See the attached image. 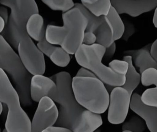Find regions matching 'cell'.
<instances>
[{
  "mask_svg": "<svg viewBox=\"0 0 157 132\" xmlns=\"http://www.w3.org/2000/svg\"><path fill=\"white\" fill-rule=\"evenodd\" d=\"M0 3L10 9L9 19L19 27H26L29 18L34 13H39L35 0H1Z\"/></svg>",
  "mask_w": 157,
  "mask_h": 132,
  "instance_id": "10",
  "label": "cell"
},
{
  "mask_svg": "<svg viewBox=\"0 0 157 132\" xmlns=\"http://www.w3.org/2000/svg\"><path fill=\"white\" fill-rule=\"evenodd\" d=\"M37 47L44 55L48 57L56 47L53 44L48 43L46 39L41 42H38Z\"/></svg>",
  "mask_w": 157,
  "mask_h": 132,
  "instance_id": "28",
  "label": "cell"
},
{
  "mask_svg": "<svg viewBox=\"0 0 157 132\" xmlns=\"http://www.w3.org/2000/svg\"><path fill=\"white\" fill-rule=\"evenodd\" d=\"M123 60L128 63V67L125 75V82L121 87L126 89L131 96L133 91L141 81V76L136 70L133 66L132 57L130 56H124L123 58Z\"/></svg>",
  "mask_w": 157,
  "mask_h": 132,
  "instance_id": "17",
  "label": "cell"
},
{
  "mask_svg": "<svg viewBox=\"0 0 157 132\" xmlns=\"http://www.w3.org/2000/svg\"><path fill=\"white\" fill-rule=\"evenodd\" d=\"M150 47L151 46L149 45L137 50H128L124 52L125 55L132 57L135 66L139 68L140 74L149 68H154L157 70V61L151 55Z\"/></svg>",
  "mask_w": 157,
  "mask_h": 132,
  "instance_id": "15",
  "label": "cell"
},
{
  "mask_svg": "<svg viewBox=\"0 0 157 132\" xmlns=\"http://www.w3.org/2000/svg\"><path fill=\"white\" fill-rule=\"evenodd\" d=\"M0 68L8 73L15 84L24 107L32 104L30 85L33 75L25 66L19 55L0 34Z\"/></svg>",
  "mask_w": 157,
  "mask_h": 132,
  "instance_id": "2",
  "label": "cell"
},
{
  "mask_svg": "<svg viewBox=\"0 0 157 132\" xmlns=\"http://www.w3.org/2000/svg\"><path fill=\"white\" fill-rule=\"evenodd\" d=\"M54 64L60 67L67 66L70 62V54L62 47H56L49 56Z\"/></svg>",
  "mask_w": 157,
  "mask_h": 132,
  "instance_id": "22",
  "label": "cell"
},
{
  "mask_svg": "<svg viewBox=\"0 0 157 132\" xmlns=\"http://www.w3.org/2000/svg\"><path fill=\"white\" fill-rule=\"evenodd\" d=\"M43 132H72L70 129L60 126H49L45 129Z\"/></svg>",
  "mask_w": 157,
  "mask_h": 132,
  "instance_id": "33",
  "label": "cell"
},
{
  "mask_svg": "<svg viewBox=\"0 0 157 132\" xmlns=\"http://www.w3.org/2000/svg\"><path fill=\"white\" fill-rule=\"evenodd\" d=\"M0 17L3 19L6 24L9 21L10 17L8 9L4 6H0Z\"/></svg>",
  "mask_w": 157,
  "mask_h": 132,
  "instance_id": "34",
  "label": "cell"
},
{
  "mask_svg": "<svg viewBox=\"0 0 157 132\" xmlns=\"http://www.w3.org/2000/svg\"><path fill=\"white\" fill-rule=\"evenodd\" d=\"M141 75V82L144 86L154 85L157 88V70L149 68L145 70Z\"/></svg>",
  "mask_w": 157,
  "mask_h": 132,
  "instance_id": "25",
  "label": "cell"
},
{
  "mask_svg": "<svg viewBox=\"0 0 157 132\" xmlns=\"http://www.w3.org/2000/svg\"><path fill=\"white\" fill-rule=\"evenodd\" d=\"M0 102L8 107V132H31V121L21 104L20 96L6 72L0 68Z\"/></svg>",
  "mask_w": 157,
  "mask_h": 132,
  "instance_id": "5",
  "label": "cell"
},
{
  "mask_svg": "<svg viewBox=\"0 0 157 132\" xmlns=\"http://www.w3.org/2000/svg\"><path fill=\"white\" fill-rule=\"evenodd\" d=\"M56 90V84L50 77L41 74L33 75L30 85V94L34 101L38 102L44 97L52 99Z\"/></svg>",
  "mask_w": 157,
  "mask_h": 132,
  "instance_id": "13",
  "label": "cell"
},
{
  "mask_svg": "<svg viewBox=\"0 0 157 132\" xmlns=\"http://www.w3.org/2000/svg\"><path fill=\"white\" fill-rule=\"evenodd\" d=\"M18 51L25 66L32 75H43L45 73L44 55L35 44L27 32L23 34L21 37Z\"/></svg>",
  "mask_w": 157,
  "mask_h": 132,
  "instance_id": "7",
  "label": "cell"
},
{
  "mask_svg": "<svg viewBox=\"0 0 157 132\" xmlns=\"http://www.w3.org/2000/svg\"><path fill=\"white\" fill-rule=\"evenodd\" d=\"M74 7L78 8L87 19L88 25L86 28V32H95V31L105 21V16L99 17L95 16L82 3H75Z\"/></svg>",
  "mask_w": 157,
  "mask_h": 132,
  "instance_id": "20",
  "label": "cell"
},
{
  "mask_svg": "<svg viewBox=\"0 0 157 132\" xmlns=\"http://www.w3.org/2000/svg\"><path fill=\"white\" fill-rule=\"evenodd\" d=\"M90 11L97 17L106 16L112 7L110 0H98L91 4H83Z\"/></svg>",
  "mask_w": 157,
  "mask_h": 132,
  "instance_id": "21",
  "label": "cell"
},
{
  "mask_svg": "<svg viewBox=\"0 0 157 132\" xmlns=\"http://www.w3.org/2000/svg\"><path fill=\"white\" fill-rule=\"evenodd\" d=\"M152 22H153V24L154 25V26L156 28H157V7L155 8Z\"/></svg>",
  "mask_w": 157,
  "mask_h": 132,
  "instance_id": "36",
  "label": "cell"
},
{
  "mask_svg": "<svg viewBox=\"0 0 157 132\" xmlns=\"http://www.w3.org/2000/svg\"><path fill=\"white\" fill-rule=\"evenodd\" d=\"M49 9L54 11L66 12L74 8L73 0H41Z\"/></svg>",
  "mask_w": 157,
  "mask_h": 132,
  "instance_id": "24",
  "label": "cell"
},
{
  "mask_svg": "<svg viewBox=\"0 0 157 132\" xmlns=\"http://www.w3.org/2000/svg\"><path fill=\"white\" fill-rule=\"evenodd\" d=\"M2 111H3V105L2 103L0 102V115L2 113Z\"/></svg>",
  "mask_w": 157,
  "mask_h": 132,
  "instance_id": "39",
  "label": "cell"
},
{
  "mask_svg": "<svg viewBox=\"0 0 157 132\" xmlns=\"http://www.w3.org/2000/svg\"><path fill=\"white\" fill-rule=\"evenodd\" d=\"M116 50V45L115 42H114L109 47L105 48V53L103 57L106 60L111 59L113 56Z\"/></svg>",
  "mask_w": 157,
  "mask_h": 132,
  "instance_id": "31",
  "label": "cell"
},
{
  "mask_svg": "<svg viewBox=\"0 0 157 132\" xmlns=\"http://www.w3.org/2000/svg\"><path fill=\"white\" fill-rule=\"evenodd\" d=\"M1 131H2L1 128V127H0V132H1Z\"/></svg>",
  "mask_w": 157,
  "mask_h": 132,
  "instance_id": "40",
  "label": "cell"
},
{
  "mask_svg": "<svg viewBox=\"0 0 157 132\" xmlns=\"http://www.w3.org/2000/svg\"><path fill=\"white\" fill-rule=\"evenodd\" d=\"M105 51V47L96 43L91 45L82 43L74 55L80 66L91 70L105 84L121 87L125 82V76L116 73L103 64Z\"/></svg>",
  "mask_w": 157,
  "mask_h": 132,
  "instance_id": "6",
  "label": "cell"
},
{
  "mask_svg": "<svg viewBox=\"0 0 157 132\" xmlns=\"http://www.w3.org/2000/svg\"><path fill=\"white\" fill-rule=\"evenodd\" d=\"M150 54L154 59L157 61V39L151 46Z\"/></svg>",
  "mask_w": 157,
  "mask_h": 132,
  "instance_id": "35",
  "label": "cell"
},
{
  "mask_svg": "<svg viewBox=\"0 0 157 132\" xmlns=\"http://www.w3.org/2000/svg\"><path fill=\"white\" fill-rule=\"evenodd\" d=\"M56 84L57 90L52 100L59 104V116L55 124L70 129L85 109L77 101L73 92L71 76L61 71L50 77Z\"/></svg>",
  "mask_w": 157,
  "mask_h": 132,
  "instance_id": "3",
  "label": "cell"
},
{
  "mask_svg": "<svg viewBox=\"0 0 157 132\" xmlns=\"http://www.w3.org/2000/svg\"><path fill=\"white\" fill-rule=\"evenodd\" d=\"M146 123L142 118L139 115H134L123 124L122 131L128 130L131 132H142L146 130Z\"/></svg>",
  "mask_w": 157,
  "mask_h": 132,
  "instance_id": "23",
  "label": "cell"
},
{
  "mask_svg": "<svg viewBox=\"0 0 157 132\" xmlns=\"http://www.w3.org/2000/svg\"><path fill=\"white\" fill-rule=\"evenodd\" d=\"M96 41V36L94 33L91 32H86L84 33L82 43L87 45H91L95 43Z\"/></svg>",
  "mask_w": 157,
  "mask_h": 132,
  "instance_id": "30",
  "label": "cell"
},
{
  "mask_svg": "<svg viewBox=\"0 0 157 132\" xmlns=\"http://www.w3.org/2000/svg\"><path fill=\"white\" fill-rule=\"evenodd\" d=\"M142 102L145 104L157 108V88L146 90L141 96Z\"/></svg>",
  "mask_w": 157,
  "mask_h": 132,
  "instance_id": "26",
  "label": "cell"
},
{
  "mask_svg": "<svg viewBox=\"0 0 157 132\" xmlns=\"http://www.w3.org/2000/svg\"><path fill=\"white\" fill-rule=\"evenodd\" d=\"M109 67L119 75H124L128 70V64L125 60H113L109 64Z\"/></svg>",
  "mask_w": 157,
  "mask_h": 132,
  "instance_id": "27",
  "label": "cell"
},
{
  "mask_svg": "<svg viewBox=\"0 0 157 132\" xmlns=\"http://www.w3.org/2000/svg\"><path fill=\"white\" fill-rule=\"evenodd\" d=\"M62 20L63 26L48 25L46 39L52 44L60 45L70 55H74L83 43L88 21L77 7L64 12Z\"/></svg>",
  "mask_w": 157,
  "mask_h": 132,
  "instance_id": "1",
  "label": "cell"
},
{
  "mask_svg": "<svg viewBox=\"0 0 157 132\" xmlns=\"http://www.w3.org/2000/svg\"><path fill=\"white\" fill-rule=\"evenodd\" d=\"M59 111L55 102L48 97H44L38 102V106L31 122V132H43L56 124Z\"/></svg>",
  "mask_w": 157,
  "mask_h": 132,
  "instance_id": "9",
  "label": "cell"
},
{
  "mask_svg": "<svg viewBox=\"0 0 157 132\" xmlns=\"http://www.w3.org/2000/svg\"><path fill=\"white\" fill-rule=\"evenodd\" d=\"M5 25H6V23L4 20L2 18L0 17V33H1L4 30Z\"/></svg>",
  "mask_w": 157,
  "mask_h": 132,
  "instance_id": "37",
  "label": "cell"
},
{
  "mask_svg": "<svg viewBox=\"0 0 157 132\" xmlns=\"http://www.w3.org/2000/svg\"><path fill=\"white\" fill-rule=\"evenodd\" d=\"M131 96L123 87H114L110 93L108 107L109 123L117 125L124 122L130 108Z\"/></svg>",
  "mask_w": 157,
  "mask_h": 132,
  "instance_id": "8",
  "label": "cell"
},
{
  "mask_svg": "<svg viewBox=\"0 0 157 132\" xmlns=\"http://www.w3.org/2000/svg\"><path fill=\"white\" fill-rule=\"evenodd\" d=\"M94 33L96 36V43L105 48L109 47L115 42L113 30L105 20Z\"/></svg>",
  "mask_w": 157,
  "mask_h": 132,
  "instance_id": "19",
  "label": "cell"
},
{
  "mask_svg": "<svg viewBox=\"0 0 157 132\" xmlns=\"http://www.w3.org/2000/svg\"><path fill=\"white\" fill-rule=\"evenodd\" d=\"M119 14L125 13L136 17L151 11L157 7V0H110Z\"/></svg>",
  "mask_w": 157,
  "mask_h": 132,
  "instance_id": "11",
  "label": "cell"
},
{
  "mask_svg": "<svg viewBox=\"0 0 157 132\" xmlns=\"http://www.w3.org/2000/svg\"><path fill=\"white\" fill-rule=\"evenodd\" d=\"M102 123V119L100 114L85 109L74 123L71 131L93 132L101 126Z\"/></svg>",
  "mask_w": 157,
  "mask_h": 132,
  "instance_id": "14",
  "label": "cell"
},
{
  "mask_svg": "<svg viewBox=\"0 0 157 132\" xmlns=\"http://www.w3.org/2000/svg\"><path fill=\"white\" fill-rule=\"evenodd\" d=\"M72 87L77 101L85 109L100 114L108 109L110 95L104 83L98 77L75 76Z\"/></svg>",
  "mask_w": 157,
  "mask_h": 132,
  "instance_id": "4",
  "label": "cell"
},
{
  "mask_svg": "<svg viewBox=\"0 0 157 132\" xmlns=\"http://www.w3.org/2000/svg\"><path fill=\"white\" fill-rule=\"evenodd\" d=\"M0 1H1V0H0Z\"/></svg>",
  "mask_w": 157,
  "mask_h": 132,
  "instance_id": "41",
  "label": "cell"
},
{
  "mask_svg": "<svg viewBox=\"0 0 157 132\" xmlns=\"http://www.w3.org/2000/svg\"><path fill=\"white\" fill-rule=\"evenodd\" d=\"M98 0H81L82 4H91L98 1Z\"/></svg>",
  "mask_w": 157,
  "mask_h": 132,
  "instance_id": "38",
  "label": "cell"
},
{
  "mask_svg": "<svg viewBox=\"0 0 157 132\" xmlns=\"http://www.w3.org/2000/svg\"><path fill=\"white\" fill-rule=\"evenodd\" d=\"M77 77H97L96 75L91 70L84 67H82L77 72Z\"/></svg>",
  "mask_w": 157,
  "mask_h": 132,
  "instance_id": "32",
  "label": "cell"
},
{
  "mask_svg": "<svg viewBox=\"0 0 157 132\" xmlns=\"http://www.w3.org/2000/svg\"><path fill=\"white\" fill-rule=\"evenodd\" d=\"M26 29L29 36L36 42H41L46 39L44 19L39 13H34L29 18Z\"/></svg>",
  "mask_w": 157,
  "mask_h": 132,
  "instance_id": "16",
  "label": "cell"
},
{
  "mask_svg": "<svg viewBox=\"0 0 157 132\" xmlns=\"http://www.w3.org/2000/svg\"><path fill=\"white\" fill-rule=\"evenodd\" d=\"M124 25V31L123 34V39L125 41H127L135 32V27L131 23L125 22Z\"/></svg>",
  "mask_w": 157,
  "mask_h": 132,
  "instance_id": "29",
  "label": "cell"
},
{
  "mask_svg": "<svg viewBox=\"0 0 157 132\" xmlns=\"http://www.w3.org/2000/svg\"><path fill=\"white\" fill-rule=\"evenodd\" d=\"M105 20L111 26L113 32L114 41L120 39L124 31V22L115 9L112 6L108 14L105 16Z\"/></svg>",
  "mask_w": 157,
  "mask_h": 132,
  "instance_id": "18",
  "label": "cell"
},
{
  "mask_svg": "<svg viewBox=\"0 0 157 132\" xmlns=\"http://www.w3.org/2000/svg\"><path fill=\"white\" fill-rule=\"evenodd\" d=\"M130 108L145 121L150 132H157V108L145 104L138 93H133L130 100Z\"/></svg>",
  "mask_w": 157,
  "mask_h": 132,
  "instance_id": "12",
  "label": "cell"
}]
</instances>
